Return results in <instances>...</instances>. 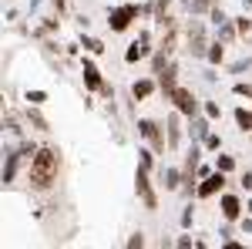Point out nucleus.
Wrapping results in <instances>:
<instances>
[{
  "mask_svg": "<svg viewBox=\"0 0 252 249\" xmlns=\"http://www.w3.org/2000/svg\"><path fill=\"white\" fill-rule=\"evenodd\" d=\"M222 189V175H212V178H205L202 185H198V195H212V192Z\"/></svg>",
  "mask_w": 252,
  "mask_h": 249,
  "instance_id": "obj_5",
  "label": "nucleus"
},
{
  "mask_svg": "<svg viewBox=\"0 0 252 249\" xmlns=\"http://www.w3.org/2000/svg\"><path fill=\"white\" fill-rule=\"evenodd\" d=\"M212 61H215V64L222 61V44H215V47H212Z\"/></svg>",
  "mask_w": 252,
  "mask_h": 249,
  "instance_id": "obj_10",
  "label": "nucleus"
},
{
  "mask_svg": "<svg viewBox=\"0 0 252 249\" xmlns=\"http://www.w3.org/2000/svg\"><path fill=\"white\" fill-rule=\"evenodd\" d=\"M58 165L61 158L54 148H40L37 155H34V165H31V182L37 185V189H47L54 178H58Z\"/></svg>",
  "mask_w": 252,
  "mask_h": 249,
  "instance_id": "obj_1",
  "label": "nucleus"
},
{
  "mask_svg": "<svg viewBox=\"0 0 252 249\" xmlns=\"http://www.w3.org/2000/svg\"><path fill=\"white\" fill-rule=\"evenodd\" d=\"M84 74H88V81H91V88H101V77H97V71H94V64H91V61L84 64Z\"/></svg>",
  "mask_w": 252,
  "mask_h": 249,
  "instance_id": "obj_7",
  "label": "nucleus"
},
{
  "mask_svg": "<svg viewBox=\"0 0 252 249\" xmlns=\"http://www.w3.org/2000/svg\"><path fill=\"white\" fill-rule=\"evenodd\" d=\"M138 192H141L145 206H155V195H152V189H148V178H145V169H138Z\"/></svg>",
  "mask_w": 252,
  "mask_h": 249,
  "instance_id": "obj_4",
  "label": "nucleus"
},
{
  "mask_svg": "<svg viewBox=\"0 0 252 249\" xmlns=\"http://www.w3.org/2000/svg\"><path fill=\"white\" fill-rule=\"evenodd\" d=\"M135 10H138V7H125V10H118L115 17H111V27H115V31H125V27H128V20L135 17Z\"/></svg>",
  "mask_w": 252,
  "mask_h": 249,
  "instance_id": "obj_3",
  "label": "nucleus"
},
{
  "mask_svg": "<svg viewBox=\"0 0 252 249\" xmlns=\"http://www.w3.org/2000/svg\"><path fill=\"white\" fill-rule=\"evenodd\" d=\"M131 91H135V98H145L148 91H152V81H135V88H131Z\"/></svg>",
  "mask_w": 252,
  "mask_h": 249,
  "instance_id": "obj_8",
  "label": "nucleus"
},
{
  "mask_svg": "<svg viewBox=\"0 0 252 249\" xmlns=\"http://www.w3.org/2000/svg\"><path fill=\"white\" fill-rule=\"evenodd\" d=\"M235 121H239V128H252V115L249 111H235Z\"/></svg>",
  "mask_w": 252,
  "mask_h": 249,
  "instance_id": "obj_9",
  "label": "nucleus"
},
{
  "mask_svg": "<svg viewBox=\"0 0 252 249\" xmlns=\"http://www.w3.org/2000/svg\"><path fill=\"white\" fill-rule=\"evenodd\" d=\"M175 101H178V108H182V111H185V115H195V98L189 95V91H185V88H175Z\"/></svg>",
  "mask_w": 252,
  "mask_h": 249,
  "instance_id": "obj_2",
  "label": "nucleus"
},
{
  "mask_svg": "<svg viewBox=\"0 0 252 249\" xmlns=\"http://www.w3.org/2000/svg\"><path fill=\"white\" fill-rule=\"evenodd\" d=\"M222 212H225L229 219H235V215H239V199H235V195H222Z\"/></svg>",
  "mask_w": 252,
  "mask_h": 249,
  "instance_id": "obj_6",
  "label": "nucleus"
}]
</instances>
